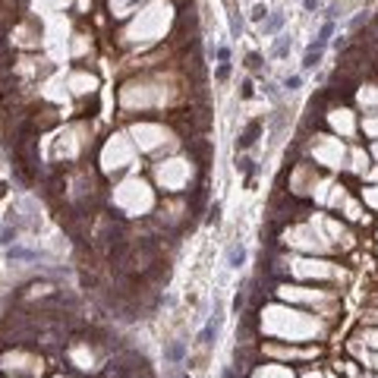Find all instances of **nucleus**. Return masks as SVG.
Listing matches in <instances>:
<instances>
[{
	"mask_svg": "<svg viewBox=\"0 0 378 378\" xmlns=\"http://www.w3.org/2000/svg\"><path fill=\"white\" fill-rule=\"evenodd\" d=\"M183 356H186V343L183 340H170L164 347V359L170 366H180V363H183Z\"/></svg>",
	"mask_w": 378,
	"mask_h": 378,
	"instance_id": "obj_1",
	"label": "nucleus"
},
{
	"mask_svg": "<svg viewBox=\"0 0 378 378\" xmlns=\"http://www.w3.org/2000/svg\"><path fill=\"white\" fill-rule=\"evenodd\" d=\"M259 133H262V123H259V120H252V123H249L246 130L239 133V139H236V148H249V145L255 142V136H259Z\"/></svg>",
	"mask_w": 378,
	"mask_h": 378,
	"instance_id": "obj_2",
	"label": "nucleus"
},
{
	"mask_svg": "<svg viewBox=\"0 0 378 378\" xmlns=\"http://www.w3.org/2000/svg\"><path fill=\"white\" fill-rule=\"evenodd\" d=\"M322 54H325V45L312 41L309 50H306V57H303V66H306V70H315V66H319V60H322Z\"/></svg>",
	"mask_w": 378,
	"mask_h": 378,
	"instance_id": "obj_3",
	"label": "nucleus"
},
{
	"mask_svg": "<svg viewBox=\"0 0 378 378\" xmlns=\"http://www.w3.org/2000/svg\"><path fill=\"white\" fill-rule=\"evenodd\" d=\"M284 19H287V16H284L281 10H274V13L268 16V19L262 22V32H265V35H278V32H281V25H284Z\"/></svg>",
	"mask_w": 378,
	"mask_h": 378,
	"instance_id": "obj_4",
	"label": "nucleus"
},
{
	"mask_svg": "<svg viewBox=\"0 0 378 378\" xmlns=\"http://www.w3.org/2000/svg\"><path fill=\"white\" fill-rule=\"evenodd\" d=\"M243 262H246V249H243V243H230V246H227V265H230V268H239Z\"/></svg>",
	"mask_w": 378,
	"mask_h": 378,
	"instance_id": "obj_5",
	"label": "nucleus"
},
{
	"mask_svg": "<svg viewBox=\"0 0 378 378\" xmlns=\"http://www.w3.org/2000/svg\"><path fill=\"white\" fill-rule=\"evenodd\" d=\"M218 328H221V319H211L208 325H205V328H202V334H199V340L205 343V347H208V343H214L211 337H214V334H218Z\"/></svg>",
	"mask_w": 378,
	"mask_h": 378,
	"instance_id": "obj_6",
	"label": "nucleus"
},
{
	"mask_svg": "<svg viewBox=\"0 0 378 378\" xmlns=\"http://www.w3.org/2000/svg\"><path fill=\"white\" fill-rule=\"evenodd\" d=\"M287 47H290V35H278V45H274L271 57H284V54H287Z\"/></svg>",
	"mask_w": 378,
	"mask_h": 378,
	"instance_id": "obj_7",
	"label": "nucleus"
},
{
	"mask_svg": "<svg viewBox=\"0 0 378 378\" xmlns=\"http://www.w3.org/2000/svg\"><path fill=\"white\" fill-rule=\"evenodd\" d=\"M230 35H234V38L243 35V19H239L236 13H230Z\"/></svg>",
	"mask_w": 378,
	"mask_h": 378,
	"instance_id": "obj_8",
	"label": "nucleus"
},
{
	"mask_svg": "<svg viewBox=\"0 0 378 378\" xmlns=\"http://www.w3.org/2000/svg\"><path fill=\"white\" fill-rule=\"evenodd\" d=\"M252 19H255V22H265V19H268V6H265V3H255V6H252Z\"/></svg>",
	"mask_w": 378,
	"mask_h": 378,
	"instance_id": "obj_9",
	"label": "nucleus"
},
{
	"mask_svg": "<svg viewBox=\"0 0 378 378\" xmlns=\"http://www.w3.org/2000/svg\"><path fill=\"white\" fill-rule=\"evenodd\" d=\"M299 85H303V79H299V76H287V79H284V89H299Z\"/></svg>",
	"mask_w": 378,
	"mask_h": 378,
	"instance_id": "obj_10",
	"label": "nucleus"
},
{
	"mask_svg": "<svg viewBox=\"0 0 378 378\" xmlns=\"http://www.w3.org/2000/svg\"><path fill=\"white\" fill-rule=\"evenodd\" d=\"M243 303H246V287L239 290V293H236V299H234V309H236V312H239V309H243Z\"/></svg>",
	"mask_w": 378,
	"mask_h": 378,
	"instance_id": "obj_11",
	"label": "nucleus"
},
{
	"mask_svg": "<svg viewBox=\"0 0 378 378\" xmlns=\"http://www.w3.org/2000/svg\"><path fill=\"white\" fill-rule=\"evenodd\" d=\"M10 236H16L13 227H3V230H0V243H10Z\"/></svg>",
	"mask_w": 378,
	"mask_h": 378,
	"instance_id": "obj_12",
	"label": "nucleus"
},
{
	"mask_svg": "<svg viewBox=\"0 0 378 378\" xmlns=\"http://www.w3.org/2000/svg\"><path fill=\"white\" fill-rule=\"evenodd\" d=\"M246 60H249V66H252V70H259V66H262V57L259 54H249Z\"/></svg>",
	"mask_w": 378,
	"mask_h": 378,
	"instance_id": "obj_13",
	"label": "nucleus"
},
{
	"mask_svg": "<svg viewBox=\"0 0 378 378\" xmlns=\"http://www.w3.org/2000/svg\"><path fill=\"white\" fill-rule=\"evenodd\" d=\"M227 73H230V66H227V63H221V66H218V79L224 82V79H227Z\"/></svg>",
	"mask_w": 378,
	"mask_h": 378,
	"instance_id": "obj_14",
	"label": "nucleus"
},
{
	"mask_svg": "<svg viewBox=\"0 0 378 378\" xmlns=\"http://www.w3.org/2000/svg\"><path fill=\"white\" fill-rule=\"evenodd\" d=\"M167 378H186V372H183L180 366H174V369H170V375H167Z\"/></svg>",
	"mask_w": 378,
	"mask_h": 378,
	"instance_id": "obj_15",
	"label": "nucleus"
},
{
	"mask_svg": "<svg viewBox=\"0 0 378 378\" xmlns=\"http://www.w3.org/2000/svg\"><path fill=\"white\" fill-rule=\"evenodd\" d=\"M218 60H221V63H227V60H230V50L221 47V50H218Z\"/></svg>",
	"mask_w": 378,
	"mask_h": 378,
	"instance_id": "obj_16",
	"label": "nucleus"
},
{
	"mask_svg": "<svg viewBox=\"0 0 378 378\" xmlns=\"http://www.w3.org/2000/svg\"><path fill=\"white\" fill-rule=\"evenodd\" d=\"M306 10H319V0H306Z\"/></svg>",
	"mask_w": 378,
	"mask_h": 378,
	"instance_id": "obj_17",
	"label": "nucleus"
}]
</instances>
